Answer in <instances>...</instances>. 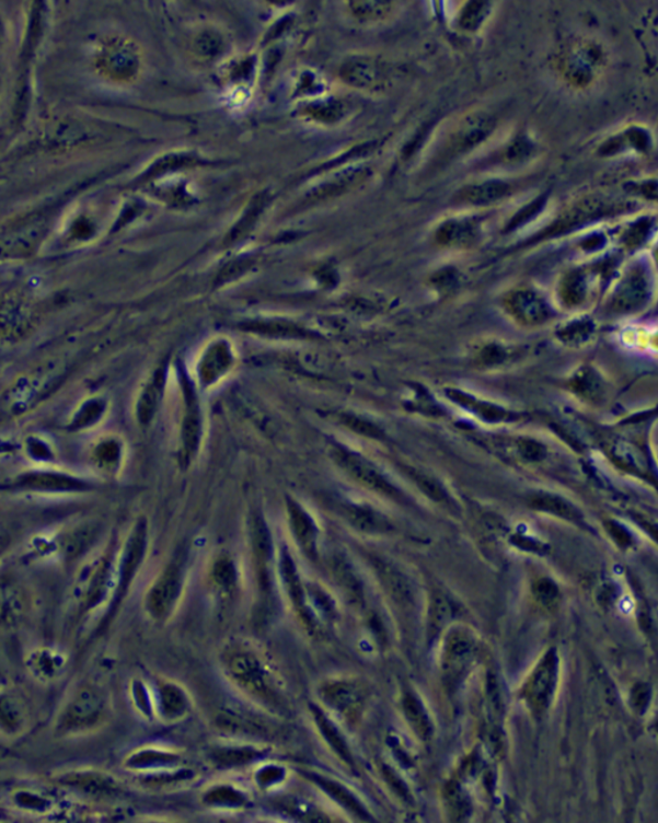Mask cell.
Instances as JSON below:
<instances>
[{
  "label": "cell",
  "mask_w": 658,
  "mask_h": 823,
  "mask_svg": "<svg viewBox=\"0 0 658 823\" xmlns=\"http://www.w3.org/2000/svg\"><path fill=\"white\" fill-rule=\"evenodd\" d=\"M315 695L316 703L346 729L357 728L369 702V689L363 681L339 674L322 680Z\"/></svg>",
  "instance_id": "obj_4"
},
{
  "label": "cell",
  "mask_w": 658,
  "mask_h": 823,
  "mask_svg": "<svg viewBox=\"0 0 658 823\" xmlns=\"http://www.w3.org/2000/svg\"><path fill=\"white\" fill-rule=\"evenodd\" d=\"M278 573L286 595L290 600L296 614H298L302 626H305L308 631L313 635L320 634L322 626L315 618L312 607H310L308 583L302 580L298 566L286 548L278 556Z\"/></svg>",
  "instance_id": "obj_12"
},
{
  "label": "cell",
  "mask_w": 658,
  "mask_h": 823,
  "mask_svg": "<svg viewBox=\"0 0 658 823\" xmlns=\"http://www.w3.org/2000/svg\"><path fill=\"white\" fill-rule=\"evenodd\" d=\"M66 783L91 797H116L122 791L120 784L113 776L102 773L73 774Z\"/></svg>",
  "instance_id": "obj_28"
},
{
  "label": "cell",
  "mask_w": 658,
  "mask_h": 823,
  "mask_svg": "<svg viewBox=\"0 0 658 823\" xmlns=\"http://www.w3.org/2000/svg\"><path fill=\"white\" fill-rule=\"evenodd\" d=\"M26 664L35 679L50 682L62 676L68 666V657L57 649L39 648L30 652Z\"/></svg>",
  "instance_id": "obj_26"
},
{
  "label": "cell",
  "mask_w": 658,
  "mask_h": 823,
  "mask_svg": "<svg viewBox=\"0 0 658 823\" xmlns=\"http://www.w3.org/2000/svg\"><path fill=\"white\" fill-rule=\"evenodd\" d=\"M403 706L405 715L408 717L414 730L419 732L420 737H426L427 733L430 732V723H428L424 708L420 706L418 699L414 698V695L412 694H406L404 696Z\"/></svg>",
  "instance_id": "obj_39"
},
{
  "label": "cell",
  "mask_w": 658,
  "mask_h": 823,
  "mask_svg": "<svg viewBox=\"0 0 658 823\" xmlns=\"http://www.w3.org/2000/svg\"><path fill=\"white\" fill-rule=\"evenodd\" d=\"M492 5L489 3H469L464 7L458 20V25L464 32L476 33L489 18Z\"/></svg>",
  "instance_id": "obj_36"
},
{
  "label": "cell",
  "mask_w": 658,
  "mask_h": 823,
  "mask_svg": "<svg viewBox=\"0 0 658 823\" xmlns=\"http://www.w3.org/2000/svg\"><path fill=\"white\" fill-rule=\"evenodd\" d=\"M184 760L186 758L180 749L145 745L127 755L124 767L139 776L184 766Z\"/></svg>",
  "instance_id": "obj_18"
},
{
  "label": "cell",
  "mask_w": 658,
  "mask_h": 823,
  "mask_svg": "<svg viewBox=\"0 0 658 823\" xmlns=\"http://www.w3.org/2000/svg\"><path fill=\"white\" fill-rule=\"evenodd\" d=\"M197 776L198 775L194 768L184 765L176 768L159 770V773L139 775L138 780L148 789L161 790L194 783Z\"/></svg>",
  "instance_id": "obj_30"
},
{
  "label": "cell",
  "mask_w": 658,
  "mask_h": 823,
  "mask_svg": "<svg viewBox=\"0 0 658 823\" xmlns=\"http://www.w3.org/2000/svg\"><path fill=\"white\" fill-rule=\"evenodd\" d=\"M199 800L207 810L226 813L246 811L253 804L250 792L242 785L232 781L207 785Z\"/></svg>",
  "instance_id": "obj_20"
},
{
  "label": "cell",
  "mask_w": 658,
  "mask_h": 823,
  "mask_svg": "<svg viewBox=\"0 0 658 823\" xmlns=\"http://www.w3.org/2000/svg\"><path fill=\"white\" fill-rule=\"evenodd\" d=\"M118 457H120V452L114 442H102L94 451V462L102 472H115Z\"/></svg>",
  "instance_id": "obj_43"
},
{
  "label": "cell",
  "mask_w": 658,
  "mask_h": 823,
  "mask_svg": "<svg viewBox=\"0 0 658 823\" xmlns=\"http://www.w3.org/2000/svg\"><path fill=\"white\" fill-rule=\"evenodd\" d=\"M343 466L347 474L361 486L372 489L377 494L388 496V498H397V489L389 484L388 479L383 478L371 465L361 462L359 459L349 456L343 460Z\"/></svg>",
  "instance_id": "obj_27"
},
{
  "label": "cell",
  "mask_w": 658,
  "mask_h": 823,
  "mask_svg": "<svg viewBox=\"0 0 658 823\" xmlns=\"http://www.w3.org/2000/svg\"><path fill=\"white\" fill-rule=\"evenodd\" d=\"M278 803L280 810L287 812L288 814L301 815L300 820L302 821L332 820L327 814H324L322 811L318 810L316 807H310L307 802H299V800L295 799H282L279 800Z\"/></svg>",
  "instance_id": "obj_40"
},
{
  "label": "cell",
  "mask_w": 658,
  "mask_h": 823,
  "mask_svg": "<svg viewBox=\"0 0 658 823\" xmlns=\"http://www.w3.org/2000/svg\"><path fill=\"white\" fill-rule=\"evenodd\" d=\"M27 728V711L20 696L11 688L0 687V732L19 737Z\"/></svg>",
  "instance_id": "obj_25"
},
{
  "label": "cell",
  "mask_w": 658,
  "mask_h": 823,
  "mask_svg": "<svg viewBox=\"0 0 658 823\" xmlns=\"http://www.w3.org/2000/svg\"><path fill=\"white\" fill-rule=\"evenodd\" d=\"M216 723L220 731L228 738L257 740L266 738L269 733L268 723L254 715L243 714L235 708H226L219 711Z\"/></svg>",
  "instance_id": "obj_22"
},
{
  "label": "cell",
  "mask_w": 658,
  "mask_h": 823,
  "mask_svg": "<svg viewBox=\"0 0 658 823\" xmlns=\"http://www.w3.org/2000/svg\"><path fill=\"white\" fill-rule=\"evenodd\" d=\"M562 65L566 79L573 85L587 86L602 65V54L593 44H579L567 51Z\"/></svg>",
  "instance_id": "obj_21"
},
{
  "label": "cell",
  "mask_w": 658,
  "mask_h": 823,
  "mask_svg": "<svg viewBox=\"0 0 658 823\" xmlns=\"http://www.w3.org/2000/svg\"><path fill=\"white\" fill-rule=\"evenodd\" d=\"M32 611V596L24 583L11 575H0V628H18Z\"/></svg>",
  "instance_id": "obj_16"
},
{
  "label": "cell",
  "mask_w": 658,
  "mask_h": 823,
  "mask_svg": "<svg viewBox=\"0 0 658 823\" xmlns=\"http://www.w3.org/2000/svg\"><path fill=\"white\" fill-rule=\"evenodd\" d=\"M197 51L205 57H212L218 55L221 48V39L213 34H205L196 43Z\"/></svg>",
  "instance_id": "obj_45"
},
{
  "label": "cell",
  "mask_w": 658,
  "mask_h": 823,
  "mask_svg": "<svg viewBox=\"0 0 658 823\" xmlns=\"http://www.w3.org/2000/svg\"><path fill=\"white\" fill-rule=\"evenodd\" d=\"M534 596L539 605L550 612L556 611L561 602V592L557 584L546 580V578L534 584Z\"/></svg>",
  "instance_id": "obj_41"
},
{
  "label": "cell",
  "mask_w": 658,
  "mask_h": 823,
  "mask_svg": "<svg viewBox=\"0 0 658 823\" xmlns=\"http://www.w3.org/2000/svg\"><path fill=\"white\" fill-rule=\"evenodd\" d=\"M516 314L522 315L527 321L535 322L544 317L545 309L536 294L531 292H520L513 295L511 301Z\"/></svg>",
  "instance_id": "obj_37"
},
{
  "label": "cell",
  "mask_w": 658,
  "mask_h": 823,
  "mask_svg": "<svg viewBox=\"0 0 658 823\" xmlns=\"http://www.w3.org/2000/svg\"><path fill=\"white\" fill-rule=\"evenodd\" d=\"M95 63L103 77L125 83V81L136 79L139 73V50L130 40L111 39L102 44Z\"/></svg>",
  "instance_id": "obj_11"
},
{
  "label": "cell",
  "mask_w": 658,
  "mask_h": 823,
  "mask_svg": "<svg viewBox=\"0 0 658 823\" xmlns=\"http://www.w3.org/2000/svg\"><path fill=\"white\" fill-rule=\"evenodd\" d=\"M250 555L255 578L257 618L263 623L275 605V548L268 526L258 517L251 522Z\"/></svg>",
  "instance_id": "obj_6"
},
{
  "label": "cell",
  "mask_w": 658,
  "mask_h": 823,
  "mask_svg": "<svg viewBox=\"0 0 658 823\" xmlns=\"http://www.w3.org/2000/svg\"><path fill=\"white\" fill-rule=\"evenodd\" d=\"M291 776V769L284 763L266 760L254 768L253 783L262 792H272L288 781Z\"/></svg>",
  "instance_id": "obj_31"
},
{
  "label": "cell",
  "mask_w": 658,
  "mask_h": 823,
  "mask_svg": "<svg viewBox=\"0 0 658 823\" xmlns=\"http://www.w3.org/2000/svg\"><path fill=\"white\" fill-rule=\"evenodd\" d=\"M210 580L213 590L218 592L220 598L229 599L235 594L240 584V573L231 556L220 555L213 560Z\"/></svg>",
  "instance_id": "obj_29"
},
{
  "label": "cell",
  "mask_w": 658,
  "mask_h": 823,
  "mask_svg": "<svg viewBox=\"0 0 658 823\" xmlns=\"http://www.w3.org/2000/svg\"><path fill=\"white\" fill-rule=\"evenodd\" d=\"M529 502L532 509L567 519V521H579L581 518L580 511L570 501L559 498L557 495L536 494L531 496Z\"/></svg>",
  "instance_id": "obj_32"
},
{
  "label": "cell",
  "mask_w": 658,
  "mask_h": 823,
  "mask_svg": "<svg viewBox=\"0 0 658 823\" xmlns=\"http://www.w3.org/2000/svg\"><path fill=\"white\" fill-rule=\"evenodd\" d=\"M116 560V547L109 545L81 568L72 589V602L79 618H84L103 606L108 610L115 591Z\"/></svg>",
  "instance_id": "obj_3"
},
{
  "label": "cell",
  "mask_w": 658,
  "mask_h": 823,
  "mask_svg": "<svg viewBox=\"0 0 658 823\" xmlns=\"http://www.w3.org/2000/svg\"><path fill=\"white\" fill-rule=\"evenodd\" d=\"M111 711L107 689L94 682H81L59 710L56 732L61 737H77L97 731L108 722Z\"/></svg>",
  "instance_id": "obj_2"
},
{
  "label": "cell",
  "mask_w": 658,
  "mask_h": 823,
  "mask_svg": "<svg viewBox=\"0 0 658 823\" xmlns=\"http://www.w3.org/2000/svg\"><path fill=\"white\" fill-rule=\"evenodd\" d=\"M509 185L501 182H489L478 185H472V187L465 188L461 193V199L463 202L472 205H484L508 195Z\"/></svg>",
  "instance_id": "obj_33"
},
{
  "label": "cell",
  "mask_w": 658,
  "mask_h": 823,
  "mask_svg": "<svg viewBox=\"0 0 658 823\" xmlns=\"http://www.w3.org/2000/svg\"><path fill=\"white\" fill-rule=\"evenodd\" d=\"M495 123L490 116L475 114L458 125L442 148V159H455L472 150L492 135Z\"/></svg>",
  "instance_id": "obj_17"
},
{
  "label": "cell",
  "mask_w": 658,
  "mask_h": 823,
  "mask_svg": "<svg viewBox=\"0 0 658 823\" xmlns=\"http://www.w3.org/2000/svg\"><path fill=\"white\" fill-rule=\"evenodd\" d=\"M188 578V553L175 552L145 595V611L153 622L166 623L182 602Z\"/></svg>",
  "instance_id": "obj_5"
},
{
  "label": "cell",
  "mask_w": 658,
  "mask_h": 823,
  "mask_svg": "<svg viewBox=\"0 0 658 823\" xmlns=\"http://www.w3.org/2000/svg\"><path fill=\"white\" fill-rule=\"evenodd\" d=\"M477 641L475 636L465 629H454L450 633L443 650V665L449 677L455 680L462 670L467 666L476 656Z\"/></svg>",
  "instance_id": "obj_23"
},
{
  "label": "cell",
  "mask_w": 658,
  "mask_h": 823,
  "mask_svg": "<svg viewBox=\"0 0 658 823\" xmlns=\"http://www.w3.org/2000/svg\"><path fill=\"white\" fill-rule=\"evenodd\" d=\"M308 711L310 719L314 725L318 737L323 741L328 752L335 756L338 763L346 768L357 770V758H355L349 740L345 735L343 725L336 721L327 710L316 702L309 703Z\"/></svg>",
  "instance_id": "obj_14"
},
{
  "label": "cell",
  "mask_w": 658,
  "mask_h": 823,
  "mask_svg": "<svg viewBox=\"0 0 658 823\" xmlns=\"http://www.w3.org/2000/svg\"><path fill=\"white\" fill-rule=\"evenodd\" d=\"M13 802L20 808V810L32 813H47L51 810L50 800L46 796L38 795V792L35 791L21 790L18 795H14Z\"/></svg>",
  "instance_id": "obj_42"
},
{
  "label": "cell",
  "mask_w": 658,
  "mask_h": 823,
  "mask_svg": "<svg viewBox=\"0 0 658 823\" xmlns=\"http://www.w3.org/2000/svg\"><path fill=\"white\" fill-rule=\"evenodd\" d=\"M302 510L298 503L290 507V524L292 536L300 552L309 560L316 561L320 558V530L314 519Z\"/></svg>",
  "instance_id": "obj_24"
},
{
  "label": "cell",
  "mask_w": 658,
  "mask_h": 823,
  "mask_svg": "<svg viewBox=\"0 0 658 823\" xmlns=\"http://www.w3.org/2000/svg\"><path fill=\"white\" fill-rule=\"evenodd\" d=\"M342 77L347 84L361 91H379L388 85L390 72L380 59L358 56L343 65Z\"/></svg>",
  "instance_id": "obj_19"
},
{
  "label": "cell",
  "mask_w": 658,
  "mask_h": 823,
  "mask_svg": "<svg viewBox=\"0 0 658 823\" xmlns=\"http://www.w3.org/2000/svg\"><path fill=\"white\" fill-rule=\"evenodd\" d=\"M130 695L132 706L139 711L140 716L147 719H157L154 716V702L152 685L142 679L131 681Z\"/></svg>",
  "instance_id": "obj_34"
},
{
  "label": "cell",
  "mask_w": 658,
  "mask_h": 823,
  "mask_svg": "<svg viewBox=\"0 0 658 823\" xmlns=\"http://www.w3.org/2000/svg\"><path fill=\"white\" fill-rule=\"evenodd\" d=\"M394 3L390 2H357L350 4L354 16L367 22L386 19L394 11Z\"/></svg>",
  "instance_id": "obj_38"
},
{
  "label": "cell",
  "mask_w": 658,
  "mask_h": 823,
  "mask_svg": "<svg viewBox=\"0 0 658 823\" xmlns=\"http://www.w3.org/2000/svg\"><path fill=\"white\" fill-rule=\"evenodd\" d=\"M220 669L229 684L265 715L282 719L291 715L284 680L255 644L234 640L226 645Z\"/></svg>",
  "instance_id": "obj_1"
},
{
  "label": "cell",
  "mask_w": 658,
  "mask_h": 823,
  "mask_svg": "<svg viewBox=\"0 0 658 823\" xmlns=\"http://www.w3.org/2000/svg\"><path fill=\"white\" fill-rule=\"evenodd\" d=\"M147 552L148 526L145 519H139L132 525L122 550L117 552L115 591L107 610L106 623L114 618L118 607H120L125 598H127L132 582L136 581L140 569L145 565Z\"/></svg>",
  "instance_id": "obj_7"
},
{
  "label": "cell",
  "mask_w": 658,
  "mask_h": 823,
  "mask_svg": "<svg viewBox=\"0 0 658 823\" xmlns=\"http://www.w3.org/2000/svg\"><path fill=\"white\" fill-rule=\"evenodd\" d=\"M273 747L263 741L228 738L205 749V760L220 774L239 773L269 760Z\"/></svg>",
  "instance_id": "obj_8"
},
{
  "label": "cell",
  "mask_w": 658,
  "mask_h": 823,
  "mask_svg": "<svg viewBox=\"0 0 658 823\" xmlns=\"http://www.w3.org/2000/svg\"><path fill=\"white\" fill-rule=\"evenodd\" d=\"M296 774L302 780L312 785L315 790L320 791L328 802L335 804L338 810L350 815L354 820H373L363 800L357 796V792L349 785L339 780V778L313 768H299L296 769Z\"/></svg>",
  "instance_id": "obj_10"
},
{
  "label": "cell",
  "mask_w": 658,
  "mask_h": 823,
  "mask_svg": "<svg viewBox=\"0 0 658 823\" xmlns=\"http://www.w3.org/2000/svg\"><path fill=\"white\" fill-rule=\"evenodd\" d=\"M476 227L469 221L449 222L440 230L439 241L443 244L462 246L475 240Z\"/></svg>",
  "instance_id": "obj_35"
},
{
  "label": "cell",
  "mask_w": 658,
  "mask_h": 823,
  "mask_svg": "<svg viewBox=\"0 0 658 823\" xmlns=\"http://www.w3.org/2000/svg\"><path fill=\"white\" fill-rule=\"evenodd\" d=\"M154 716L162 723L175 725L188 718L194 699L186 686L172 679H158L152 685Z\"/></svg>",
  "instance_id": "obj_13"
},
{
  "label": "cell",
  "mask_w": 658,
  "mask_h": 823,
  "mask_svg": "<svg viewBox=\"0 0 658 823\" xmlns=\"http://www.w3.org/2000/svg\"><path fill=\"white\" fill-rule=\"evenodd\" d=\"M92 482L68 472L30 471L0 487V492L36 495H80L93 491Z\"/></svg>",
  "instance_id": "obj_9"
},
{
  "label": "cell",
  "mask_w": 658,
  "mask_h": 823,
  "mask_svg": "<svg viewBox=\"0 0 658 823\" xmlns=\"http://www.w3.org/2000/svg\"><path fill=\"white\" fill-rule=\"evenodd\" d=\"M10 544V536L9 533L3 529L2 525H0V555L3 554L7 546Z\"/></svg>",
  "instance_id": "obj_46"
},
{
  "label": "cell",
  "mask_w": 658,
  "mask_h": 823,
  "mask_svg": "<svg viewBox=\"0 0 658 823\" xmlns=\"http://www.w3.org/2000/svg\"><path fill=\"white\" fill-rule=\"evenodd\" d=\"M532 151H534V144L528 138L519 137L508 144L500 155L507 162H517L530 158Z\"/></svg>",
  "instance_id": "obj_44"
},
{
  "label": "cell",
  "mask_w": 658,
  "mask_h": 823,
  "mask_svg": "<svg viewBox=\"0 0 658 823\" xmlns=\"http://www.w3.org/2000/svg\"><path fill=\"white\" fill-rule=\"evenodd\" d=\"M558 677V658L556 651L550 650L531 672L522 688V698L535 715L543 714L550 707Z\"/></svg>",
  "instance_id": "obj_15"
}]
</instances>
